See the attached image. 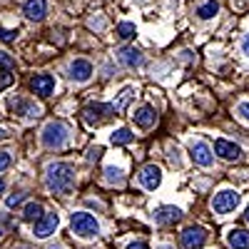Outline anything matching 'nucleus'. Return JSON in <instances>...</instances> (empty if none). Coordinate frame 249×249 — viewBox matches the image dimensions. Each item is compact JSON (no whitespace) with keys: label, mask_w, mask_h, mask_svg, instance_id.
<instances>
[{"label":"nucleus","mask_w":249,"mask_h":249,"mask_svg":"<svg viewBox=\"0 0 249 249\" xmlns=\"http://www.w3.org/2000/svg\"><path fill=\"white\" fill-rule=\"evenodd\" d=\"M45 184L55 195H70L75 184V170L65 162H53L45 170Z\"/></svg>","instance_id":"f257e3e1"},{"label":"nucleus","mask_w":249,"mask_h":249,"mask_svg":"<svg viewBox=\"0 0 249 249\" xmlns=\"http://www.w3.org/2000/svg\"><path fill=\"white\" fill-rule=\"evenodd\" d=\"M68 135H70L68 124L60 122V120H53V122H48L43 127V144L50 147V150H60L62 144L68 142Z\"/></svg>","instance_id":"f03ea898"},{"label":"nucleus","mask_w":249,"mask_h":249,"mask_svg":"<svg viewBox=\"0 0 249 249\" xmlns=\"http://www.w3.org/2000/svg\"><path fill=\"white\" fill-rule=\"evenodd\" d=\"M70 227H72V232H75L77 237H85V239H90V237H95V234L100 232L97 219H95L92 214H88V212H75V214L70 217Z\"/></svg>","instance_id":"7ed1b4c3"},{"label":"nucleus","mask_w":249,"mask_h":249,"mask_svg":"<svg viewBox=\"0 0 249 249\" xmlns=\"http://www.w3.org/2000/svg\"><path fill=\"white\" fill-rule=\"evenodd\" d=\"M110 115H115V107L105 105V102H90V105L82 107V120H85L88 124H100V122H105Z\"/></svg>","instance_id":"20e7f679"},{"label":"nucleus","mask_w":249,"mask_h":249,"mask_svg":"<svg viewBox=\"0 0 249 249\" xmlns=\"http://www.w3.org/2000/svg\"><path fill=\"white\" fill-rule=\"evenodd\" d=\"M239 204V192L237 190H222L212 197V210L217 214H227V212H232L234 207Z\"/></svg>","instance_id":"39448f33"},{"label":"nucleus","mask_w":249,"mask_h":249,"mask_svg":"<svg viewBox=\"0 0 249 249\" xmlns=\"http://www.w3.org/2000/svg\"><path fill=\"white\" fill-rule=\"evenodd\" d=\"M179 239H182L184 249H199L207 242V232L202 230V227H187V230L179 234Z\"/></svg>","instance_id":"423d86ee"},{"label":"nucleus","mask_w":249,"mask_h":249,"mask_svg":"<svg viewBox=\"0 0 249 249\" xmlns=\"http://www.w3.org/2000/svg\"><path fill=\"white\" fill-rule=\"evenodd\" d=\"M162 182V170L157 167V164H144V167L140 170V184L147 187V190H157Z\"/></svg>","instance_id":"0eeeda50"},{"label":"nucleus","mask_w":249,"mask_h":249,"mask_svg":"<svg viewBox=\"0 0 249 249\" xmlns=\"http://www.w3.org/2000/svg\"><path fill=\"white\" fill-rule=\"evenodd\" d=\"M57 224H60V217H57L55 212L45 214L40 222H35V237H40V239H48L50 234H55Z\"/></svg>","instance_id":"6e6552de"},{"label":"nucleus","mask_w":249,"mask_h":249,"mask_svg":"<svg viewBox=\"0 0 249 249\" xmlns=\"http://www.w3.org/2000/svg\"><path fill=\"white\" fill-rule=\"evenodd\" d=\"M30 88H33L35 95L48 97V95H53V90H55V77H53V75H35L33 82H30Z\"/></svg>","instance_id":"1a4fd4ad"},{"label":"nucleus","mask_w":249,"mask_h":249,"mask_svg":"<svg viewBox=\"0 0 249 249\" xmlns=\"http://www.w3.org/2000/svg\"><path fill=\"white\" fill-rule=\"evenodd\" d=\"M23 15L28 20H43L48 15V0H28V3L23 5Z\"/></svg>","instance_id":"9d476101"},{"label":"nucleus","mask_w":249,"mask_h":249,"mask_svg":"<svg viewBox=\"0 0 249 249\" xmlns=\"http://www.w3.org/2000/svg\"><path fill=\"white\" fill-rule=\"evenodd\" d=\"M190 155H192V160H195L197 164H202V167H210V164L214 162V155H212V150H210V144H204V142H195L192 150H190Z\"/></svg>","instance_id":"9b49d317"},{"label":"nucleus","mask_w":249,"mask_h":249,"mask_svg":"<svg viewBox=\"0 0 249 249\" xmlns=\"http://www.w3.org/2000/svg\"><path fill=\"white\" fill-rule=\"evenodd\" d=\"M117 60L124 68H137V65H142V53L132 45H124V48L117 50Z\"/></svg>","instance_id":"f8f14e48"},{"label":"nucleus","mask_w":249,"mask_h":249,"mask_svg":"<svg viewBox=\"0 0 249 249\" xmlns=\"http://www.w3.org/2000/svg\"><path fill=\"white\" fill-rule=\"evenodd\" d=\"M214 152H217L222 160H230V162H234V160H239V157H242L239 144L227 142V140H217V142H214Z\"/></svg>","instance_id":"ddd939ff"},{"label":"nucleus","mask_w":249,"mask_h":249,"mask_svg":"<svg viewBox=\"0 0 249 249\" xmlns=\"http://www.w3.org/2000/svg\"><path fill=\"white\" fill-rule=\"evenodd\" d=\"M132 117H135V122H137V127H142V130H150L152 124L157 122V112H155L152 105H142Z\"/></svg>","instance_id":"4468645a"},{"label":"nucleus","mask_w":249,"mask_h":249,"mask_svg":"<svg viewBox=\"0 0 249 249\" xmlns=\"http://www.w3.org/2000/svg\"><path fill=\"white\" fill-rule=\"evenodd\" d=\"M70 77H72L75 82L90 80V77H92V62H88V60H75L72 65H70Z\"/></svg>","instance_id":"2eb2a0df"},{"label":"nucleus","mask_w":249,"mask_h":249,"mask_svg":"<svg viewBox=\"0 0 249 249\" xmlns=\"http://www.w3.org/2000/svg\"><path fill=\"white\" fill-rule=\"evenodd\" d=\"M179 217H182V212L177 210V207H160V210L155 212V222L157 224H175Z\"/></svg>","instance_id":"dca6fc26"},{"label":"nucleus","mask_w":249,"mask_h":249,"mask_svg":"<svg viewBox=\"0 0 249 249\" xmlns=\"http://www.w3.org/2000/svg\"><path fill=\"white\" fill-rule=\"evenodd\" d=\"M227 242H230L232 249H249V232L244 230H232L227 234Z\"/></svg>","instance_id":"f3484780"},{"label":"nucleus","mask_w":249,"mask_h":249,"mask_svg":"<svg viewBox=\"0 0 249 249\" xmlns=\"http://www.w3.org/2000/svg\"><path fill=\"white\" fill-rule=\"evenodd\" d=\"M135 97V88H122L120 90V95H117V100L112 102V107H115V112H124V107H127V102Z\"/></svg>","instance_id":"a211bd4d"},{"label":"nucleus","mask_w":249,"mask_h":249,"mask_svg":"<svg viewBox=\"0 0 249 249\" xmlns=\"http://www.w3.org/2000/svg\"><path fill=\"white\" fill-rule=\"evenodd\" d=\"M23 217H25L28 222H40V219L45 217V210H43V204H40V202H30V204L25 207Z\"/></svg>","instance_id":"6ab92c4d"},{"label":"nucleus","mask_w":249,"mask_h":249,"mask_svg":"<svg viewBox=\"0 0 249 249\" xmlns=\"http://www.w3.org/2000/svg\"><path fill=\"white\" fill-rule=\"evenodd\" d=\"M13 107L18 110V115H25V117H37V115H40V107L33 105V102H25V100L13 102Z\"/></svg>","instance_id":"aec40b11"},{"label":"nucleus","mask_w":249,"mask_h":249,"mask_svg":"<svg viewBox=\"0 0 249 249\" xmlns=\"http://www.w3.org/2000/svg\"><path fill=\"white\" fill-rule=\"evenodd\" d=\"M219 13V3L217 0H210V3H204L199 10H197V18L199 20H210V18H214Z\"/></svg>","instance_id":"412c9836"},{"label":"nucleus","mask_w":249,"mask_h":249,"mask_svg":"<svg viewBox=\"0 0 249 249\" xmlns=\"http://www.w3.org/2000/svg\"><path fill=\"white\" fill-rule=\"evenodd\" d=\"M112 144H130L132 140H135V135H132V130H127V127H120V130H115L112 132Z\"/></svg>","instance_id":"4be33fe9"},{"label":"nucleus","mask_w":249,"mask_h":249,"mask_svg":"<svg viewBox=\"0 0 249 249\" xmlns=\"http://www.w3.org/2000/svg\"><path fill=\"white\" fill-rule=\"evenodd\" d=\"M132 35H135V25H132V23H120V25H117V37L130 40Z\"/></svg>","instance_id":"5701e85b"},{"label":"nucleus","mask_w":249,"mask_h":249,"mask_svg":"<svg viewBox=\"0 0 249 249\" xmlns=\"http://www.w3.org/2000/svg\"><path fill=\"white\" fill-rule=\"evenodd\" d=\"M105 179H107V182H115V184H122V170L107 167V170H105Z\"/></svg>","instance_id":"b1692460"},{"label":"nucleus","mask_w":249,"mask_h":249,"mask_svg":"<svg viewBox=\"0 0 249 249\" xmlns=\"http://www.w3.org/2000/svg\"><path fill=\"white\" fill-rule=\"evenodd\" d=\"M0 65H3L5 70H10V68L15 65V60L10 57V53H5V50H0Z\"/></svg>","instance_id":"393cba45"},{"label":"nucleus","mask_w":249,"mask_h":249,"mask_svg":"<svg viewBox=\"0 0 249 249\" xmlns=\"http://www.w3.org/2000/svg\"><path fill=\"white\" fill-rule=\"evenodd\" d=\"M237 115L244 120V122H249V102H239V107H237Z\"/></svg>","instance_id":"a878e982"},{"label":"nucleus","mask_w":249,"mask_h":249,"mask_svg":"<svg viewBox=\"0 0 249 249\" xmlns=\"http://www.w3.org/2000/svg\"><path fill=\"white\" fill-rule=\"evenodd\" d=\"M10 167V155L8 152H0V172Z\"/></svg>","instance_id":"bb28decb"},{"label":"nucleus","mask_w":249,"mask_h":249,"mask_svg":"<svg viewBox=\"0 0 249 249\" xmlns=\"http://www.w3.org/2000/svg\"><path fill=\"white\" fill-rule=\"evenodd\" d=\"M23 199H25V195H13V197L5 199V204H8V207H15V204H20Z\"/></svg>","instance_id":"cd10ccee"},{"label":"nucleus","mask_w":249,"mask_h":249,"mask_svg":"<svg viewBox=\"0 0 249 249\" xmlns=\"http://www.w3.org/2000/svg\"><path fill=\"white\" fill-rule=\"evenodd\" d=\"M102 157V147H90V152H88V160H100Z\"/></svg>","instance_id":"c85d7f7f"},{"label":"nucleus","mask_w":249,"mask_h":249,"mask_svg":"<svg viewBox=\"0 0 249 249\" xmlns=\"http://www.w3.org/2000/svg\"><path fill=\"white\" fill-rule=\"evenodd\" d=\"M0 37L10 43V40H15V37H18V30H0Z\"/></svg>","instance_id":"c756f323"},{"label":"nucleus","mask_w":249,"mask_h":249,"mask_svg":"<svg viewBox=\"0 0 249 249\" xmlns=\"http://www.w3.org/2000/svg\"><path fill=\"white\" fill-rule=\"evenodd\" d=\"M127 249H150V247H147V244H142V242H132Z\"/></svg>","instance_id":"7c9ffc66"},{"label":"nucleus","mask_w":249,"mask_h":249,"mask_svg":"<svg viewBox=\"0 0 249 249\" xmlns=\"http://www.w3.org/2000/svg\"><path fill=\"white\" fill-rule=\"evenodd\" d=\"M242 50H244V55H249V35L244 37V43H242Z\"/></svg>","instance_id":"2f4dec72"},{"label":"nucleus","mask_w":249,"mask_h":249,"mask_svg":"<svg viewBox=\"0 0 249 249\" xmlns=\"http://www.w3.org/2000/svg\"><path fill=\"white\" fill-rule=\"evenodd\" d=\"M5 192V184H3V179H0V195H3Z\"/></svg>","instance_id":"473e14b6"},{"label":"nucleus","mask_w":249,"mask_h":249,"mask_svg":"<svg viewBox=\"0 0 249 249\" xmlns=\"http://www.w3.org/2000/svg\"><path fill=\"white\" fill-rule=\"evenodd\" d=\"M5 137H8V135H5V132H3V130H0V140H5Z\"/></svg>","instance_id":"72a5a7b5"},{"label":"nucleus","mask_w":249,"mask_h":249,"mask_svg":"<svg viewBox=\"0 0 249 249\" xmlns=\"http://www.w3.org/2000/svg\"><path fill=\"white\" fill-rule=\"evenodd\" d=\"M247 222H249V207H247Z\"/></svg>","instance_id":"f704fd0d"},{"label":"nucleus","mask_w":249,"mask_h":249,"mask_svg":"<svg viewBox=\"0 0 249 249\" xmlns=\"http://www.w3.org/2000/svg\"><path fill=\"white\" fill-rule=\"evenodd\" d=\"M0 234H3V232H0Z\"/></svg>","instance_id":"c9c22d12"}]
</instances>
